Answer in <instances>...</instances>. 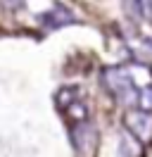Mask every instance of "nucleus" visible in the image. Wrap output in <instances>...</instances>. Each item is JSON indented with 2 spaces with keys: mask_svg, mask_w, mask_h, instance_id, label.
<instances>
[{
  "mask_svg": "<svg viewBox=\"0 0 152 157\" xmlns=\"http://www.w3.org/2000/svg\"><path fill=\"white\" fill-rule=\"evenodd\" d=\"M135 109L140 112H150L152 114V86L138 90V100H135Z\"/></svg>",
  "mask_w": 152,
  "mask_h": 157,
  "instance_id": "nucleus-7",
  "label": "nucleus"
},
{
  "mask_svg": "<svg viewBox=\"0 0 152 157\" xmlns=\"http://www.w3.org/2000/svg\"><path fill=\"white\" fill-rule=\"evenodd\" d=\"M69 136H71V143H74L76 152L86 155V152L95 145V140H97V131L93 128L90 121H83V124H74V126H69Z\"/></svg>",
  "mask_w": 152,
  "mask_h": 157,
  "instance_id": "nucleus-4",
  "label": "nucleus"
},
{
  "mask_svg": "<svg viewBox=\"0 0 152 157\" xmlns=\"http://www.w3.org/2000/svg\"><path fill=\"white\" fill-rule=\"evenodd\" d=\"M102 86L107 88V93L112 95L119 105L124 107H135V100H138V88L133 86L131 76L124 64H112V67H104L102 74Z\"/></svg>",
  "mask_w": 152,
  "mask_h": 157,
  "instance_id": "nucleus-1",
  "label": "nucleus"
},
{
  "mask_svg": "<svg viewBox=\"0 0 152 157\" xmlns=\"http://www.w3.org/2000/svg\"><path fill=\"white\" fill-rule=\"evenodd\" d=\"M38 21H40L45 29H62V26H66V24L76 21V17H74V12L69 10L66 5H55L52 10L38 14Z\"/></svg>",
  "mask_w": 152,
  "mask_h": 157,
  "instance_id": "nucleus-5",
  "label": "nucleus"
},
{
  "mask_svg": "<svg viewBox=\"0 0 152 157\" xmlns=\"http://www.w3.org/2000/svg\"><path fill=\"white\" fill-rule=\"evenodd\" d=\"M131 7H135V12L140 14L142 19L152 24V0H140V2H133Z\"/></svg>",
  "mask_w": 152,
  "mask_h": 157,
  "instance_id": "nucleus-8",
  "label": "nucleus"
},
{
  "mask_svg": "<svg viewBox=\"0 0 152 157\" xmlns=\"http://www.w3.org/2000/svg\"><path fill=\"white\" fill-rule=\"evenodd\" d=\"M124 128L131 133L140 145L152 143V114L140 109H128L124 114Z\"/></svg>",
  "mask_w": 152,
  "mask_h": 157,
  "instance_id": "nucleus-3",
  "label": "nucleus"
},
{
  "mask_svg": "<svg viewBox=\"0 0 152 157\" xmlns=\"http://www.w3.org/2000/svg\"><path fill=\"white\" fill-rule=\"evenodd\" d=\"M83 98V90H81V86H62V88L57 90L55 95V102H57V109L62 112L64 107H69L71 102H76V100Z\"/></svg>",
  "mask_w": 152,
  "mask_h": 157,
  "instance_id": "nucleus-6",
  "label": "nucleus"
},
{
  "mask_svg": "<svg viewBox=\"0 0 152 157\" xmlns=\"http://www.w3.org/2000/svg\"><path fill=\"white\" fill-rule=\"evenodd\" d=\"M142 155H145V147L124 126L109 131V136L100 143V150H97V157H142Z\"/></svg>",
  "mask_w": 152,
  "mask_h": 157,
  "instance_id": "nucleus-2",
  "label": "nucleus"
}]
</instances>
